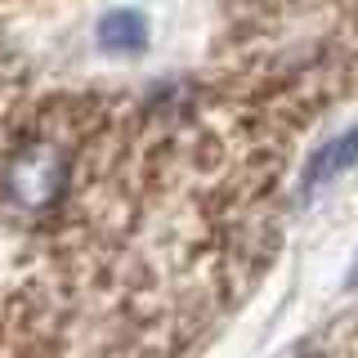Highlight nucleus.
<instances>
[{"label": "nucleus", "mask_w": 358, "mask_h": 358, "mask_svg": "<svg viewBox=\"0 0 358 358\" xmlns=\"http://www.w3.org/2000/svg\"><path fill=\"white\" fill-rule=\"evenodd\" d=\"M358 171V126L341 130L336 139H327L318 152L305 162V175H300V201H309L313 193H322V188H331L341 175Z\"/></svg>", "instance_id": "nucleus-2"}, {"label": "nucleus", "mask_w": 358, "mask_h": 358, "mask_svg": "<svg viewBox=\"0 0 358 358\" xmlns=\"http://www.w3.org/2000/svg\"><path fill=\"white\" fill-rule=\"evenodd\" d=\"M67 188V152L59 143H27L5 166V193L18 210H50Z\"/></svg>", "instance_id": "nucleus-1"}, {"label": "nucleus", "mask_w": 358, "mask_h": 358, "mask_svg": "<svg viewBox=\"0 0 358 358\" xmlns=\"http://www.w3.org/2000/svg\"><path fill=\"white\" fill-rule=\"evenodd\" d=\"M148 45V18L139 9H108L99 18V50L108 54H139Z\"/></svg>", "instance_id": "nucleus-3"}]
</instances>
